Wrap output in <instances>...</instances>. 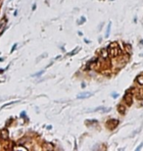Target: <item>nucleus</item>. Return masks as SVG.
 <instances>
[{"label": "nucleus", "mask_w": 143, "mask_h": 151, "mask_svg": "<svg viewBox=\"0 0 143 151\" xmlns=\"http://www.w3.org/2000/svg\"><path fill=\"white\" fill-rule=\"evenodd\" d=\"M107 51H108V54H109L110 57H117V56H119V54L121 53L119 45L115 46V48L109 46V48H108V50H107Z\"/></svg>", "instance_id": "1"}, {"label": "nucleus", "mask_w": 143, "mask_h": 151, "mask_svg": "<svg viewBox=\"0 0 143 151\" xmlns=\"http://www.w3.org/2000/svg\"><path fill=\"white\" fill-rule=\"evenodd\" d=\"M124 100L128 102L129 105H131L132 104V95H131V94H129V93L126 94V96H124Z\"/></svg>", "instance_id": "2"}, {"label": "nucleus", "mask_w": 143, "mask_h": 151, "mask_svg": "<svg viewBox=\"0 0 143 151\" xmlns=\"http://www.w3.org/2000/svg\"><path fill=\"white\" fill-rule=\"evenodd\" d=\"M90 95H91V93H90V92H84V93H81V94H79V95L78 96V98H79V99H83V98L89 97Z\"/></svg>", "instance_id": "3"}, {"label": "nucleus", "mask_w": 143, "mask_h": 151, "mask_svg": "<svg viewBox=\"0 0 143 151\" xmlns=\"http://www.w3.org/2000/svg\"><path fill=\"white\" fill-rule=\"evenodd\" d=\"M118 110H119V112L121 113V114H124V112H126L127 108L124 107L123 105H119V107H118Z\"/></svg>", "instance_id": "4"}, {"label": "nucleus", "mask_w": 143, "mask_h": 151, "mask_svg": "<svg viewBox=\"0 0 143 151\" xmlns=\"http://www.w3.org/2000/svg\"><path fill=\"white\" fill-rule=\"evenodd\" d=\"M110 28H111V23L109 24L108 28H107V33H106V36H109V31H110Z\"/></svg>", "instance_id": "5"}, {"label": "nucleus", "mask_w": 143, "mask_h": 151, "mask_svg": "<svg viewBox=\"0 0 143 151\" xmlns=\"http://www.w3.org/2000/svg\"><path fill=\"white\" fill-rule=\"evenodd\" d=\"M142 146H143V143H141V144H140V145H139V146H138V147L136 148V150H139V149H140V148H141Z\"/></svg>", "instance_id": "6"}, {"label": "nucleus", "mask_w": 143, "mask_h": 151, "mask_svg": "<svg viewBox=\"0 0 143 151\" xmlns=\"http://www.w3.org/2000/svg\"><path fill=\"white\" fill-rule=\"evenodd\" d=\"M35 8H36V5L34 4V5H33V7H32V10H35Z\"/></svg>", "instance_id": "7"}, {"label": "nucleus", "mask_w": 143, "mask_h": 151, "mask_svg": "<svg viewBox=\"0 0 143 151\" xmlns=\"http://www.w3.org/2000/svg\"><path fill=\"white\" fill-rule=\"evenodd\" d=\"M3 72H4V70H0V74H2Z\"/></svg>", "instance_id": "8"}]
</instances>
